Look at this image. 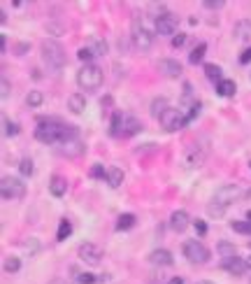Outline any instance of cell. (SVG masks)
Listing matches in <instances>:
<instances>
[{"label": "cell", "mask_w": 251, "mask_h": 284, "mask_svg": "<svg viewBox=\"0 0 251 284\" xmlns=\"http://www.w3.org/2000/svg\"><path fill=\"white\" fill-rule=\"evenodd\" d=\"M177 23H179V19H177L172 12H168V14H163L161 19H156V33L159 35H172V38H175Z\"/></svg>", "instance_id": "11"}, {"label": "cell", "mask_w": 251, "mask_h": 284, "mask_svg": "<svg viewBox=\"0 0 251 284\" xmlns=\"http://www.w3.org/2000/svg\"><path fill=\"white\" fill-rule=\"evenodd\" d=\"M58 152L63 154V156H68V159H77V156H82L84 154V142L79 140V137H70V140L60 142Z\"/></svg>", "instance_id": "13"}, {"label": "cell", "mask_w": 251, "mask_h": 284, "mask_svg": "<svg viewBox=\"0 0 251 284\" xmlns=\"http://www.w3.org/2000/svg\"><path fill=\"white\" fill-rule=\"evenodd\" d=\"M79 259L88 266H98L103 261V249L98 245H93V242H82L79 245Z\"/></svg>", "instance_id": "10"}, {"label": "cell", "mask_w": 251, "mask_h": 284, "mask_svg": "<svg viewBox=\"0 0 251 284\" xmlns=\"http://www.w3.org/2000/svg\"><path fill=\"white\" fill-rule=\"evenodd\" d=\"M159 72L163 77H168V79H177V77H181L184 68H181V63L175 61V59H161L159 61Z\"/></svg>", "instance_id": "12"}, {"label": "cell", "mask_w": 251, "mask_h": 284, "mask_svg": "<svg viewBox=\"0 0 251 284\" xmlns=\"http://www.w3.org/2000/svg\"><path fill=\"white\" fill-rule=\"evenodd\" d=\"M193 226H196L198 235H205V233H207V224H205L202 219H196V221H193Z\"/></svg>", "instance_id": "43"}, {"label": "cell", "mask_w": 251, "mask_h": 284, "mask_svg": "<svg viewBox=\"0 0 251 284\" xmlns=\"http://www.w3.org/2000/svg\"><path fill=\"white\" fill-rule=\"evenodd\" d=\"M216 249H218V254H221L224 259H228V257H237V254H235V245H233V242L221 240V242L216 245Z\"/></svg>", "instance_id": "30"}, {"label": "cell", "mask_w": 251, "mask_h": 284, "mask_svg": "<svg viewBox=\"0 0 251 284\" xmlns=\"http://www.w3.org/2000/svg\"><path fill=\"white\" fill-rule=\"evenodd\" d=\"M42 61L44 68L51 72V75H58L66 66V51L56 40H44L42 42Z\"/></svg>", "instance_id": "3"}, {"label": "cell", "mask_w": 251, "mask_h": 284, "mask_svg": "<svg viewBox=\"0 0 251 284\" xmlns=\"http://www.w3.org/2000/svg\"><path fill=\"white\" fill-rule=\"evenodd\" d=\"M51 284H66V282H63V279H54V282H51Z\"/></svg>", "instance_id": "50"}, {"label": "cell", "mask_w": 251, "mask_h": 284, "mask_svg": "<svg viewBox=\"0 0 251 284\" xmlns=\"http://www.w3.org/2000/svg\"><path fill=\"white\" fill-rule=\"evenodd\" d=\"M246 266H249V268H251V257H249V259H246Z\"/></svg>", "instance_id": "52"}, {"label": "cell", "mask_w": 251, "mask_h": 284, "mask_svg": "<svg viewBox=\"0 0 251 284\" xmlns=\"http://www.w3.org/2000/svg\"><path fill=\"white\" fill-rule=\"evenodd\" d=\"M28 49H30V44H28V42H19V44H17V49H14V51H17V54L21 56V54H26Z\"/></svg>", "instance_id": "46"}, {"label": "cell", "mask_w": 251, "mask_h": 284, "mask_svg": "<svg viewBox=\"0 0 251 284\" xmlns=\"http://www.w3.org/2000/svg\"><path fill=\"white\" fill-rule=\"evenodd\" d=\"M186 38H189V35H186V33H177L175 38H172V47H175V49H179V47H184V44H186Z\"/></svg>", "instance_id": "42"}, {"label": "cell", "mask_w": 251, "mask_h": 284, "mask_svg": "<svg viewBox=\"0 0 251 284\" xmlns=\"http://www.w3.org/2000/svg\"><path fill=\"white\" fill-rule=\"evenodd\" d=\"M235 38L237 40H249L251 38V21L249 19L237 21V26H235Z\"/></svg>", "instance_id": "24"}, {"label": "cell", "mask_w": 251, "mask_h": 284, "mask_svg": "<svg viewBox=\"0 0 251 284\" xmlns=\"http://www.w3.org/2000/svg\"><path fill=\"white\" fill-rule=\"evenodd\" d=\"M159 121H161V128H163L165 133H177L186 126V115L177 107H170Z\"/></svg>", "instance_id": "7"}, {"label": "cell", "mask_w": 251, "mask_h": 284, "mask_svg": "<svg viewBox=\"0 0 251 284\" xmlns=\"http://www.w3.org/2000/svg\"><path fill=\"white\" fill-rule=\"evenodd\" d=\"M19 173H21L23 177L33 175V161H30V159H21V161H19Z\"/></svg>", "instance_id": "36"}, {"label": "cell", "mask_w": 251, "mask_h": 284, "mask_svg": "<svg viewBox=\"0 0 251 284\" xmlns=\"http://www.w3.org/2000/svg\"><path fill=\"white\" fill-rule=\"evenodd\" d=\"M77 282H79V284H96V282H98V275L79 273V275H77Z\"/></svg>", "instance_id": "40"}, {"label": "cell", "mask_w": 251, "mask_h": 284, "mask_svg": "<svg viewBox=\"0 0 251 284\" xmlns=\"http://www.w3.org/2000/svg\"><path fill=\"white\" fill-rule=\"evenodd\" d=\"M3 133H5L7 137H17L19 135V126L14 124V121H10V119H3Z\"/></svg>", "instance_id": "34"}, {"label": "cell", "mask_w": 251, "mask_h": 284, "mask_svg": "<svg viewBox=\"0 0 251 284\" xmlns=\"http://www.w3.org/2000/svg\"><path fill=\"white\" fill-rule=\"evenodd\" d=\"M200 109H202V105L196 100V103H193L191 107H189V112H186V126L191 124V121H196V119H198V115H200Z\"/></svg>", "instance_id": "35"}, {"label": "cell", "mask_w": 251, "mask_h": 284, "mask_svg": "<svg viewBox=\"0 0 251 284\" xmlns=\"http://www.w3.org/2000/svg\"><path fill=\"white\" fill-rule=\"evenodd\" d=\"M135 226V214L123 212L119 219H116V231H131Z\"/></svg>", "instance_id": "26"}, {"label": "cell", "mask_w": 251, "mask_h": 284, "mask_svg": "<svg viewBox=\"0 0 251 284\" xmlns=\"http://www.w3.org/2000/svg\"><path fill=\"white\" fill-rule=\"evenodd\" d=\"M103 70H100L96 63H88V66L79 68L77 72V84L84 89V91H98L103 87Z\"/></svg>", "instance_id": "4"}, {"label": "cell", "mask_w": 251, "mask_h": 284, "mask_svg": "<svg viewBox=\"0 0 251 284\" xmlns=\"http://www.w3.org/2000/svg\"><path fill=\"white\" fill-rule=\"evenodd\" d=\"M140 131H142V124H140V119H137V117L125 115V119H123V137L137 135Z\"/></svg>", "instance_id": "19"}, {"label": "cell", "mask_w": 251, "mask_h": 284, "mask_svg": "<svg viewBox=\"0 0 251 284\" xmlns=\"http://www.w3.org/2000/svg\"><path fill=\"white\" fill-rule=\"evenodd\" d=\"M123 112H114L112 115V121H109V135L112 137H123Z\"/></svg>", "instance_id": "18"}, {"label": "cell", "mask_w": 251, "mask_h": 284, "mask_svg": "<svg viewBox=\"0 0 251 284\" xmlns=\"http://www.w3.org/2000/svg\"><path fill=\"white\" fill-rule=\"evenodd\" d=\"M249 168H251V161H249Z\"/></svg>", "instance_id": "53"}, {"label": "cell", "mask_w": 251, "mask_h": 284, "mask_svg": "<svg viewBox=\"0 0 251 284\" xmlns=\"http://www.w3.org/2000/svg\"><path fill=\"white\" fill-rule=\"evenodd\" d=\"M72 235V224L68 221V219H60V224H58V233H56V240L58 242H63V240H68Z\"/></svg>", "instance_id": "28"}, {"label": "cell", "mask_w": 251, "mask_h": 284, "mask_svg": "<svg viewBox=\"0 0 251 284\" xmlns=\"http://www.w3.org/2000/svg\"><path fill=\"white\" fill-rule=\"evenodd\" d=\"M221 270H226V273L230 275H244L246 270H249V266H246V259H240V257H228L221 261Z\"/></svg>", "instance_id": "14"}, {"label": "cell", "mask_w": 251, "mask_h": 284, "mask_svg": "<svg viewBox=\"0 0 251 284\" xmlns=\"http://www.w3.org/2000/svg\"><path fill=\"white\" fill-rule=\"evenodd\" d=\"M207 152H209V147H207V142L205 140H200V142H196L189 152H186V159H184V165L186 168H200L202 163H205V159H207Z\"/></svg>", "instance_id": "9"}, {"label": "cell", "mask_w": 251, "mask_h": 284, "mask_svg": "<svg viewBox=\"0 0 251 284\" xmlns=\"http://www.w3.org/2000/svg\"><path fill=\"white\" fill-rule=\"evenodd\" d=\"M233 231H237V233L242 235H251V221H233Z\"/></svg>", "instance_id": "37"}, {"label": "cell", "mask_w": 251, "mask_h": 284, "mask_svg": "<svg viewBox=\"0 0 251 284\" xmlns=\"http://www.w3.org/2000/svg\"><path fill=\"white\" fill-rule=\"evenodd\" d=\"M23 249H26L28 257H35V254H38V249H40V242L35 240V238H30V240L23 242Z\"/></svg>", "instance_id": "38"}, {"label": "cell", "mask_w": 251, "mask_h": 284, "mask_svg": "<svg viewBox=\"0 0 251 284\" xmlns=\"http://www.w3.org/2000/svg\"><path fill=\"white\" fill-rule=\"evenodd\" d=\"M189 224H191V217L184 210H175V212L170 214V229L175 231V233H184L189 229Z\"/></svg>", "instance_id": "15"}, {"label": "cell", "mask_w": 251, "mask_h": 284, "mask_svg": "<svg viewBox=\"0 0 251 284\" xmlns=\"http://www.w3.org/2000/svg\"><path fill=\"white\" fill-rule=\"evenodd\" d=\"M149 263L165 268V266H172V263H175V257H172V251H168V249H153L151 254H149Z\"/></svg>", "instance_id": "16"}, {"label": "cell", "mask_w": 251, "mask_h": 284, "mask_svg": "<svg viewBox=\"0 0 251 284\" xmlns=\"http://www.w3.org/2000/svg\"><path fill=\"white\" fill-rule=\"evenodd\" d=\"M181 251H184L186 261L196 263V266H200V263H207L209 257H212V254H209V249L202 245L200 240H186L184 247H181Z\"/></svg>", "instance_id": "6"}, {"label": "cell", "mask_w": 251, "mask_h": 284, "mask_svg": "<svg viewBox=\"0 0 251 284\" xmlns=\"http://www.w3.org/2000/svg\"><path fill=\"white\" fill-rule=\"evenodd\" d=\"M240 63H242V66H246V63H251V47H246V49L240 54Z\"/></svg>", "instance_id": "45"}, {"label": "cell", "mask_w": 251, "mask_h": 284, "mask_svg": "<svg viewBox=\"0 0 251 284\" xmlns=\"http://www.w3.org/2000/svg\"><path fill=\"white\" fill-rule=\"evenodd\" d=\"M107 184L112 186V189H119L121 184H123V170L121 168H107Z\"/></svg>", "instance_id": "22"}, {"label": "cell", "mask_w": 251, "mask_h": 284, "mask_svg": "<svg viewBox=\"0 0 251 284\" xmlns=\"http://www.w3.org/2000/svg\"><path fill=\"white\" fill-rule=\"evenodd\" d=\"M205 77H207L209 82L218 84L221 79H224V72H221V68H218V66H214V63H207V66H205Z\"/></svg>", "instance_id": "27"}, {"label": "cell", "mask_w": 251, "mask_h": 284, "mask_svg": "<svg viewBox=\"0 0 251 284\" xmlns=\"http://www.w3.org/2000/svg\"><path fill=\"white\" fill-rule=\"evenodd\" d=\"M23 193H26V186H23V182L19 180V177H3V182H0V196H3V201H14V198H21Z\"/></svg>", "instance_id": "8"}, {"label": "cell", "mask_w": 251, "mask_h": 284, "mask_svg": "<svg viewBox=\"0 0 251 284\" xmlns=\"http://www.w3.org/2000/svg\"><path fill=\"white\" fill-rule=\"evenodd\" d=\"M3 268H5V273H19V268H21V259L7 257L5 261H3Z\"/></svg>", "instance_id": "29"}, {"label": "cell", "mask_w": 251, "mask_h": 284, "mask_svg": "<svg viewBox=\"0 0 251 284\" xmlns=\"http://www.w3.org/2000/svg\"><path fill=\"white\" fill-rule=\"evenodd\" d=\"M198 284H214V282H209V279H200Z\"/></svg>", "instance_id": "49"}, {"label": "cell", "mask_w": 251, "mask_h": 284, "mask_svg": "<svg viewBox=\"0 0 251 284\" xmlns=\"http://www.w3.org/2000/svg\"><path fill=\"white\" fill-rule=\"evenodd\" d=\"M88 49L93 51V56H105L107 54V44H105V40H91Z\"/></svg>", "instance_id": "32"}, {"label": "cell", "mask_w": 251, "mask_h": 284, "mask_svg": "<svg viewBox=\"0 0 251 284\" xmlns=\"http://www.w3.org/2000/svg\"><path fill=\"white\" fill-rule=\"evenodd\" d=\"M205 54H207V44L200 42V44L196 47V49H193L191 54H189V63H191V66H198V63H202Z\"/></svg>", "instance_id": "25"}, {"label": "cell", "mask_w": 251, "mask_h": 284, "mask_svg": "<svg viewBox=\"0 0 251 284\" xmlns=\"http://www.w3.org/2000/svg\"><path fill=\"white\" fill-rule=\"evenodd\" d=\"M168 284H184V279H181V277H172Z\"/></svg>", "instance_id": "48"}, {"label": "cell", "mask_w": 251, "mask_h": 284, "mask_svg": "<svg viewBox=\"0 0 251 284\" xmlns=\"http://www.w3.org/2000/svg\"><path fill=\"white\" fill-rule=\"evenodd\" d=\"M224 5H226L224 0H205V3H202V7H205V10H221Z\"/></svg>", "instance_id": "41"}, {"label": "cell", "mask_w": 251, "mask_h": 284, "mask_svg": "<svg viewBox=\"0 0 251 284\" xmlns=\"http://www.w3.org/2000/svg\"><path fill=\"white\" fill-rule=\"evenodd\" d=\"M70 137H79L77 128L66 126L63 121L54 119V117H40L38 126H35V140L42 145H60V142L70 140Z\"/></svg>", "instance_id": "1"}, {"label": "cell", "mask_w": 251, "mask_h": 284, "mask_svg": "<svg viewBox=\"0 0 251 284\" xmlns=\"http://www.w3.org/2000/svg\"><path fill=\"white\" fill-rule=\"evenodd\" d=\"M66 191H68V182H66V177H60V175H54L49 180V193L54 198H63L66 196Z\"/></svg>", "instance_id": "17"}, {"label": "cell", "mask_w": 251, "mask_h": 284, "mask_svg": "<svg viewBox=\"0 0 251 284\" xmlns=\"http://www.w3.org/2000/svg\"><path fill=\"white\" fill-rule=\"evenodd\" d=\"M246 221H251V210H249V212H246Z\"/></svg>", "instance_id": "51"}, {"label": "cell", "mask_w": 251, "mask_h": 284, "mask_svg": "<svg viewBox=\"0 0 251 284\" xmlns=\"http://www.w3.org/2000/svg\"><path fill=\"white\" fill-rule=\"evenodd\" d=\"M5 47H7V40H5V35H0V51L5 54Z\"/></svg>", "instance_id": "47"}, {"label": "cell", "mask_w": 251, "mask_h": 284, "mask_svg": "<svg viewBox=\"0 0 251 284\" xmlns=\"http://www.w3.org/2000/svg\"><path fill=\"white\" fill-rule=\"evenodd\" d=\"M88 175H91L93 180H107V170H105L103 163H93L91 170H88Z\"/></svg>", "instance_id": "33"}, {"label": "cell", "mask_w": 251, "mask_h": 284, "mask_svg": "<svg viewBox=\"0 0 251 284\" xmlns=\"http://www.w3.org/2000/svg\"><path fill=\"white\" fill-rule=\"evenodd\" d=\"M131 38H133V44H135V49L140 51H149L153 44V33L144 26L140 19L133 21V28H131Z\"/></svg>", "instance_id": "5"}, {"label": "cell", "mask_w": 251, "mask_h": 284, "mask_svg": "<svg viewBox=\"0 0 251 284\" xmlns=\"http://www.w3.org/2000/svg\"><path fill=\"white\" fill-rule=\"evenodd\" d=\"M0 96H3V100L10 96V82H7L5 77H3V84H0Z\"/></svg>", "instance_id": "44"}, {"label": "cell", "mask_w": 251, "mask_h": 284, "mask_svg": "<svg viewBox=\"0 0 251 284\" xmlns=\"http://www.w3.org/2000/svg\"><path fill=\"white\" fill-rule=\"evenodd\" d=\"M42 103H44L42 91H30V93L26 96V105H28V107H40Z\"/></svg>", "instance_id": "31"}, {"label": "cell", "mask_w": 251, "mask_h": 284, "mask_svg": "<svg viewBox=\"0 0 251 284\" xmlns=\"http://www.w3.org/2000/svg\"><path fill=\"white\" fill-rule=\"evenodd\" d=\"M77 59H79V61H84V63L88 66V63H91V61L96 59V56H93V51L88 49V47H84V49H79V51H77Z\"/></svg>", "instance_id": "39"}, {"label": "cell", "mask_w": 251, "mask_h": 284, "mask_svg": "<svg viewBox=\"0 0 251 284\" xmlns=\"http://www.w3.org/2000/svg\"><path fill=\"white\" fill-rule=\"evenodd\" d=\"M168 109H170V105H168V100L165 98H153L151 105H149V112H151L153 117H159V119L168 112Z\"/></svg>", "instance_id": "23"}, {"label": "cell", "mask_w": 251, "mask_h": 284, "mask_svg": "<svg viewBox=\"0 0 251 284\" xmlns=\"http://www.w3.org/2000/svg\"><path fill=\"white\" fill-rule=\"evenodd\" d=\"M68 109H70L72 115H82L84 109H86V98H84L82 93H72L70 98H68Z\"/></svg>", "instance_id": "20"}, {"label": "cell", "mask_w": 251, "mask_h": 284, "mask_svg": "<svg viewBox=\"0 0 251 284\" xmlns=\"http://www.w3.org/2000/svg\"><path fill=\"white\" fill-rule=\"evenodd\" d=\"M216 93L221 98H233L235 93H237V84H235L233 79H221V82L216 84Z\"/></svg>", "instance_id": "21"}, {"label": "cell", "mask_w": 251, "mask_h": 284, "mask_svg": "<svg viewBox=\"0 0 251 284\" xmlns=\"http://www.w3.org/2000/svg\"><path fill=\"white\" fill-rule=\"evenodd\" d=\"M249 196V191H244L242 186L237 184H226V186H218L216 193L212 196V201H209L207 205V212L212 219H221L224 217V212L233 205V203H237L240 198Z\"/></svg>", "instance_id": "2"}]
</instances>
